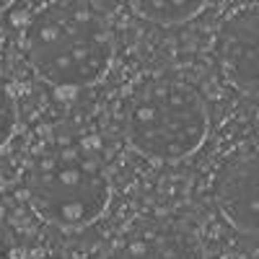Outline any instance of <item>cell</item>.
Instances as JSON below:
<instances>
[{
    "label": "cell",
    "instance_id": "5b68a950",
    "mask_svg": "<svg viewBox=\"0 0 259 259\" xmlns=\"http://www.w3.org/2000/svg\"><path fill=\"white\" fill-rule=\"evenodd\" d=\"M256 6H244L233 11L218 31L215 52H218V65L226 80L233 85L241 96L256 99L259 91V34H256Z\"/></svg>",
    "mask_w": 259,
    "mask_h": 259
},
{
    "label": "cell",
    "instance_id": "ba28073f",
    "mask_svg": "<svg viewBox=\"0 0 259 259\" xmlns=\"http://www.w3.org/2000/svg\"><path fill=\"white\" fill-rule=\"evenodd\" d=\"M16 130V99L8 89L0 85V148H3Z\"/></svg>",
    "mask_w": 259,
    "mask_h": 259
},
{
    "label": "cell",
    "instance_id": "8992f818",
    "mask_svg": "<svg viewBox=\"0 0 259 259\" xmlns=\"http://www.w3.org/2000/svg\"><path fill=\"white\" fill-rule=\"evenodd\" d=\"M119 259H207L202 233L189 221H150L124 241Z\"/></svg>",
    "mask_w": 259,
    "mask_h": 259
},
{
    "label": "cell",
    "instance_id": "7a4b0ae2",
    "mask_svg": "<svg viewBox=\"0 0 259 259\" xmlns=\"http://www.w3.org/2000/svg\"><path fill=\"white\" fill-rule=\"evenodd\" d=\"M210 106L200 89L179 78L140 83L124 106V135L133 150L158 163H179L202 148Z\"/></svg>",
    "mask_w": 259,
    "mask_h": 259
},
{
    "label": "cell",
    "instance_id": "9c48e42d",
    "mask_svg": "<svg viewBox=\"0 0 259 259\" xmlns=\"http://www.w3.org/2000/svg\"><path fill=\"white\" fill-rule=\"evenodd\" d=\"M0 259H11V254H8V236H6L3 226H0Z\"/></svg>",
    "mask_w": 259,
    "mask_h": 259
},
{
    "label": "cell",
    "instance_id": "52a82bcc",
    "mask_svg": "<svg viewBox=\"0 0 259 259\" xmlns=\"http://www.w3.org/2000/svg\"><path fill=\"white\" fill-rule=\"evenodd\" d=\"M127 6L150 24L177 26L197 18L205 11L207 0H127Z\"/></svg>",
    "mask_w": 259,
    "mask_h": 259
},
{
    "label": "cell",
    "instance_id": "3957f363",
    "mask_svg": "<svg viewBox=\"0 0 259 259\" xmlns=\"http://www.w3.org/2000/svg\"><path fill=\"white\" fill-rule=\"evenodd\" d=\"M29 202L57 228H85L99 221L112 200L104 163L85 145H52L26 171Z\"/></svg>",
    "mask_w": 259,
    "mask_h": 259
},
{
    "label": "cell",
    "instance_id": "277c9868",
    "mask_svg": "<svg viewBox=\"0 0 259 259\" xmlns=\"http://www.w3.org/2000/svg\"><path fill=\"white\" fill-rule=\"evenodd\" d=\"M256 148H241L218 168L212 197L218 212L246 239L259 233V187H256Z\"/></svg>",
    "mask_w": 259,
    "mask_h": 259
},
{
    "label": "cell",
    "instance_id": "6da1fadb",
    "mask_svg": "<svg viewBox=\"0 0 259 259\" xmlns=\"http://www.w3.org/2000/svg\"><path fill=\"white\" fill-rule=\"evenodd\" d=\"M26 57L55 89H85L112 68L114 34L106 16L85 0L47 6L26 29Z\"/></svg>",
    "mask_w": 259,
    "mask_h": 259
},
{
    "label": "cell",
    "instance_id": "30bf717a",
    "mask_svg": "<svg viewBox=\"0 0 259 259\" xmlns=\"http://www.w3.org/2000/svg\"><path fill=\"white\" fill-rule=\"evenodd\" d=\"M8 3H11V0H0V11H3V8H6Z\"/></svg>",
    "mask_w": 259,
    "mask_h": 259
}]
</instances>
